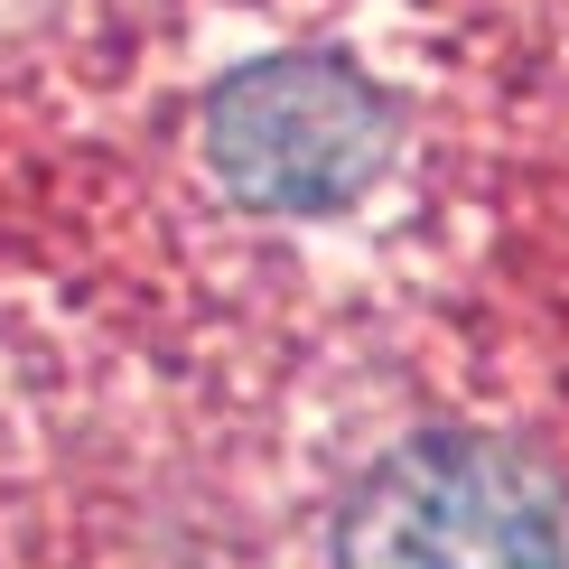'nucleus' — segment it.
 Returning <instances> with one entry per match:
<instances>
[{"instance_id":"obj_1","label":"nucleus","mask_w":569,"mask_h":569,"mask_svg":"<svg viewBox=\"0 0 569 569\" xmlns=\"http://www.w3.org/2000/svg\"><path fill=\"white\" fill-rule=\"evenodd\" d=\"M337 569H569V467L513 430H420L346 495Z\"/></svg>"},{"instance_id":"obj_2","label":"nucleus","mask_w":569,"mask_h":569,"mask_svg":"<svg viewBox=\"0 0 569 569\" xmlns=\"http://www.w3.org/2000/svg\"><path fill=\"white\" fill-rule=\"evenodd\" d=\"M206 169L252 216H337L392 169V103L346 57H262L206 103Z\"/></svg>"}]
</instances>
